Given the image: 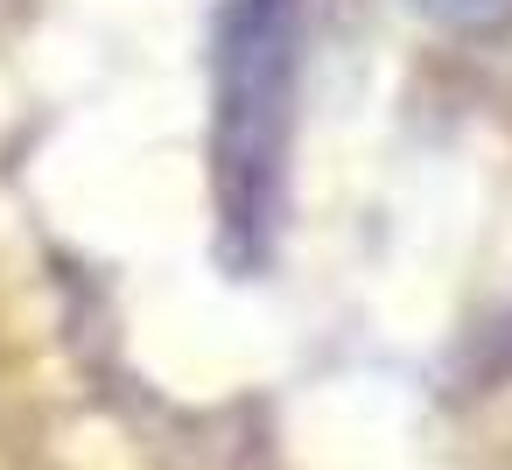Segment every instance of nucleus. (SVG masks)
Listing matches in <instances>:
<instances>
[{"label": "nucleus", "instance_id": "nucleus-1", "mask_svg": "<svg viewBox=\"0 0 512 470\" xmlns=\"http://www.w3.org/2000/svg\"><path fill=\"white\" fill-rule=\"evenodd\" d=\"M302 0H232L218 36V211L225 253L260 267L281 218L288 99H295V22Z\"/></svg>", "mask_w": 512, "mask_h": 470}, {"label": "nucleus", "instance_id": "nucleus-2", "mask_svg": "<svg viewBox=\"0 0 512 470\" xmlns=\"http://www.w3.org/2000/svg\"><path fill=\"white\" fill-rule=\"evenodd\" d=\"M414 8L456 36H491V29H512V0H414Z\"/></svg>", "mask_w": 512, "mask_h": 470}]
</instances>
